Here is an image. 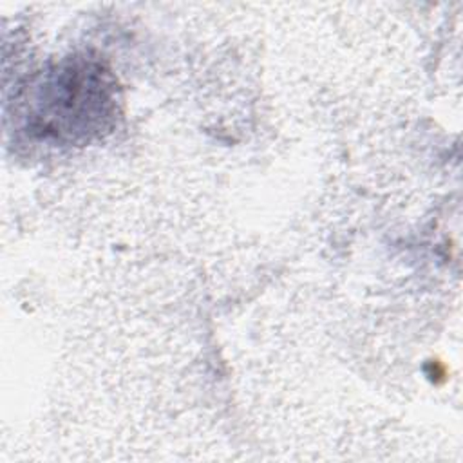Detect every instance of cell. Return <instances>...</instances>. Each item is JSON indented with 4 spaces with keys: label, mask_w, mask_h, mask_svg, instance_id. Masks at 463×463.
Returning a JSON list of instances; mask_svg holds the SVG:
<instances>
[{
    "label": "cell",
    "mask_w": 463,
    "mask_h": 463,
    "mask_svg": "<svg viewBox=\"0 0 463 463\" xmlns=\"http://www.w3.org/2000/svg\"><path fill=\"white\" fill-rule=\"evenodd\" d=\"M34 125L43 134L76 136L96 130L94 123L110 116L112 85L99 65L69 61L36 85Z\"/></svg>",
    "instance_id": "6da1fadb"
}]
</instances>
